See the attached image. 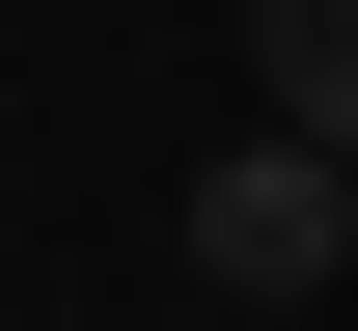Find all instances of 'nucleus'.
Segmentation results:
<instances>
[{
    "mask_svg": "<svg viewBox=\"0 0 358 331\" xmlns=\"http://www.w3.org/2000/svg\"><path fill=\"white\" fill-rule=\"evenodd\" d=\"M193 276H221V304L358 276V139H303V111H275V139H221V166H193Z\"/></svg>",
    "mask_w": 358,
    "mask_h": 331,
    "instance_id": "f257e3e1",
    "label": "nucleus"
},
{
    "mask_svg": "<svg viewBox=\"0 0 358 331\" xmlns=\"http://www.w3.org/2000/svg\"><path fill=\"white\" fill-rule=\"evenodd\" d=\"M248 83L303 111V139H358V0H248Z\"/></svg>",
    "mask_w": 358,
    "mask_h": 331,
    "instance_id": "f03ea898",
    "label": "nucleus"
}]
</instances>
